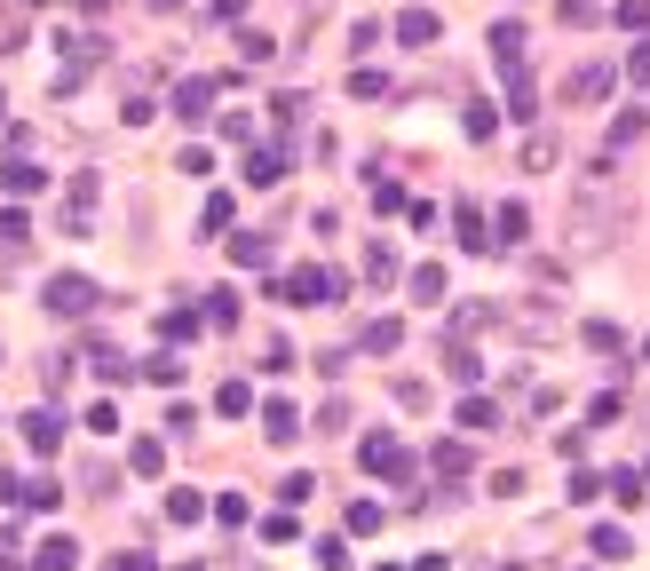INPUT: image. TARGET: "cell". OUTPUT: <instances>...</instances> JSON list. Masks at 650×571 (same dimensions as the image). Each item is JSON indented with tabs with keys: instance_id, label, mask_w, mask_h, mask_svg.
<instances>
[{
	"instance_id": "obj_25",
	"label": "cell",
	"mask_w": 650,
	"mask_h": 571,
	"mask_svg": "<svg viewBox=\"0 0 650 571\" xmlns=\"http://www.w3.org/2000/svg\"><path fill=\"white\" fill-rule=\"evenodd\" d=\"M207 326H238V294L230 286H207Z\"/></svg>"
},
{
	"instance_id": "obj_23",
	"label": "cell",
	"mask_w": 650,
	"mask_h": 571,
	"mask_svg": "<svg viewBox=\"0 0 650 571\" xmlns=\"http://www.w3.org/2000/svg\"><path fill=\"white\" fill-rule=\"evenodd\" d=\"M532 112H540V104H532V80L516 72V80H508V119H516V127H532Z\"/></svg>"
},
{
	"instance_id": "obj_33",
	"label": "cell",
	"mask_w": 650,
	"mask_h": 571,
	"mask_svg": "<svg viewBox=\"0 0 650 571\" xmlns=\"http://www.w3.org/2000/svg\"><path fill=\"white\" fill-rule=\"evenodd\" d=\"M460 127H468V143H484V135L500 127V119H492V104H468V119H460Z\"/></svg>"
},
{
	"instance_id": "obj_35",
	"label": "cell",
	"mask_w": 650,
	"mask_h": 571,
	"mask_svg": "<svg viewBox=\"0 0 650 571\" xmlns=\"http://www.w3.org/2000/svg\"><path fill=\"white\" fill-rule=\"evenodd\" d=\"M524 230H532V215H524V207H500V238H508V246H524Z\"/></svg>"
},
{
	"instance_id": "obj_31",
	"label": "cell",
	"mask_w": 650,
	"mask_h": 571,
	"mask_svg": "<svg viewBox=\"0 0 650 571\" xmlns=\"http://www.w3.org/2000/svg\"><path fill=\"white\" fill-rule=\"evenodd\" d=\"M159 468H167V445H159V437H143V445H135V476H159Z\"/></svg>"
},
{
	"instance_id": "obj_26",
	"label": "cell",
	"mask_w": 650,
	"mask_h": 571,
	"mask_svg": "<svg viewBox=\"0 0 650 571\" xmlns=\"http://www.w3.org/2000/svg\"><path fill=\"white\" fill-rule=\"evenodd\" d=\"M230 254L254 270V262H270V238H262V230H238V238H230Z\"/></svg>"
},
{
	"instance_id": "obj_27",
	"label": "cell",
	"mask_w": 650,
	"mask_h": 571,
	"mask_svg": "<svg viewBox=\"0 0 650 571\" xmlns=\"http://www.w3.org/2000/svg\"><path fill=\"white\" fill-rule=\"evenodd\" d=\"M246 405H254V389H246V381H222V389H215V413H230V421H238Z\"/></svg>"
},
{
	"instance_id": "obj_37",
	"label": "cell",
	"mask_w": 650,
	"mask_h": 571,
	"mask_svg": "<svg viewBox=\"0 0 650 571\" xmlns=\"http://www.w3.org/2000/svg\"><path fill=\"white\" fill-rule=\"evenodd\" d=\"M643 127H650V112H619V119H611V143H635Z\"/></svg>"
},
{
	"instance_id": "obj_11",
	"label": "cell",
	"mask_w": 650,
	"mask_h": 571,
	"mask_svg": "<svg viewBox=\"0 0 650 571\" xmlns=\"http://www.w3.org/2000/svg\"><path fill=\"white\" fill-rule=\"evenodd\" d=\"M24 445L32 453H56L64 445V413H24Z\"/></svg>"
},
{
	"instance_id": "obj_28",
	"label": "cell",
	"mask_w": 650,
	"mask_h": 571,
	"mask_svg": "<svg viewBox=\"0 0 650 571\" xmlns=\"http://www.w3.org/2000/svg\"><path fill=\"white\" fill-rule=\"evenodd\" d=\"M159 334H167V342H191V334H199V310H167Z\"/></svg>"
},
{
	"instance_id": "obj_41",
	"label": "cell",
	"mask_w": 650,
	"mask_h": 571,
	"mask_svg": "<svg viewBox=\"0 0 650 571\" xmlns=\"http://www.w3.org/2000/svg\"><path fill=\"white\" fill-rule=\"evenodd\" d=\"M318 564L325 571H349V548H341V540H318Z\"/></svg>"
},
{
	"instance_id": "obj_34",
	"label": "cell",
	"mask_w": 650,
	"mask_h": 571,
	"mask_svg": "<svg viewBox=\"0 0 650 571\" xmlns=\"http://www.w3.org/2000/svg\"><path fill=\"white\" fill-rule=\"evenodd\" d=\"M524 167H532V175H540V167H555V135H532V143H524Z\"/></svg>"
},
{
	"instance_id": "obj_8",
	"label": "cell",
	"mask_w": 650,
	"mask_h": 571,
	"mask_svg": "<svg viewBox=\"0 0 650 571\" xmlns=\"http://www.w3.org/2000/svg\"><path fill=\"white\" fill-rule=\"evenodd\" d=\"M492 64H500L508 80L524 72V24H492Z\"/></svg>"
},
{
	"instance_id": "obj_21",
	"label": "cell",
	"mask_w": 650,
	"mask_h": 571,
	"mask_svg": "<svg viewBox=\"0 0 650 571\" xmlns=\"http://www.w3.org/2000/svg\"><path fill=\"white\" fill-rule=\"evenodd\" d=\"M595 556H603V564H627V556H635V540H627L619 524H603V532H595Z\"/></svg>"
},
{
	"instance_id": "obj_6",
	"label": "cell",
	"mask_w": 650,
	"mask_h": 571,
	"mask_svg": "<svg viewBox=\"0 0 650 571\" xmlns=\"http://www.w3.org/2000/svg\"><path fill=\"white\" fill-rule=\"evenodd\" d=\"M215 88H222V80H183V88H175V119L207 127V112H215Z\"/></svg>"
},
{
	"instance_id": "obj_15",
	"label": "cell",
	"mask_w": 650,
	"mask_h": 571,
	"mask_svg": "<svg viewBox=\"0 0 650 571\" xmlns=\"http://www.w3.org/2000/svg\"><path fill=\"white\" fill-rule=\"evenodd\" d=\"M444 373H452V381H484V357L468 342H444Z\"/></svg>"
},
{
	"instance_id": "obj_4",
	"label": "cell",
	"mask_w": 650,
	"mask_h": 571,
	"mask_svg": "<svg viewBox=\"0 0 650 571\" xmlns=\"http://www.w3.org/2000/svg\"><path fill=\"white\" fill-rule=\"evenodd\" d=\"M365 468H373V476H397V484H405V476H413V453H405V445L381 429V437H365Z\"/></svg>"
},
{
	"instance_id": "obj_13",
	"label": "cell",
	"mask_w": 650,
	"mask_h": 571,
	"mask_svg": "<svg viewBox=\"0 0 650 571\" xmlns=\"http://www.w3.org/2000/svg\"><path fill=\"white\" fill-rule=\"evenodd\" d=\"M436 40V16L429 8H405V16H397V48H429Z\"/></svg>"
},
{
	"instance_id": "obj_48",
	"label": "cell",
	"mask_w": 650,
	"mask_h": 571,
	"mask_svg": "<svg viewBox=\"0 0 650 571\" xmlns=\"http://www.w3.org/2000/svg\"><path fill=\"white\" fill-rule=\"evenodd\" d=\"M643 357H650V342H643Z\"/></svg>"
},
{
	"instance_id": "obj_2",
	"label": "cell",
	"mask_w": 650,
	"mask_h": 571,
	"mask_svg": "<svg viewBox=\"0 0 650 571\" xmlns=\"http://www.w3.org/2000/svg\"><path fill=\"white\" fill-rule=\"evenodd\" d=\"M286 175H294V151H286V143H254V151H246V183H254V191H270V183H286Z\"/></svg>"
},
{
	"instance_id": "obj_46",
	"label": "cell",
	"mask_w": 650,
	"mask_h": 571,
	"mask_svg": "<svg viewBox=\"0 0 650 571\" xmlns=\"http://www.w3.org/2000/svg\"><path fill=\"white\" fill-rule=\"evenodd\" d=\"M151 8H183V0H151Z\"/></svg>"
},
{
	"instance_id": "obj_16",
	"label": "cell",
	"mask_w": 650,
	"mask_h": 571,
	"mask_svg": "<svg viewBox=\"0 0 650 571\" xmlns=\"http://www.w3.org/2000/svg\"><path fill=\"white\" fill-rule=\"evenodd\" d=\"M452 238H460L468 254H484V246H492V230H484V215H476V207H460V215H452Z\"/></svg>"
},
{
	"instance_id": "obj_39",
	"label": "cell",
	"mask_w": 650,
	"mask_h": 571,
	"mask_svg": "<svg viewBox=\"0 0 650 571\" xmlns=\"http://www.w3.org/2000/svg\"><path fill=\"white\" fill-rule=\"evenodd\" d=\"M603 484L619 492V508H635V500H643V476H635V468H627V476H603Z\"/></svg>"
},
{
	"instance_id": "obj_36",
	"label": "cell",
	"mask_w": 650,
	"mask_h": 571,
	"mask_svg": "<svg viewBox=\"0 0 650 571\" xmlns=\"http://www.w3.org/2000/svg\"><path fill=\"white\" fill-rule=\"evenodd\" d=\"M96 373H104V381H135V365H127L119 349H96Z\"/></svg>"
},
{
	"instance_id": "obj_42",
	"label": "cell",
	"mask_w": 650,
	"mask_h": 571,
	"mask_svg": "<svg viewBox=\"0 0 650 571\" xmlns=\"http://www.w3.org/2000/svg\"><path fill=\"white\" fill-rule=\"evenodd\" d=\"M16 548H24V540H16V532H0V571H24V556H16Z\"/></svg>"
},
{
	"instance_id": "obj_47",
	"label": "cell",
	"mask_w": 650,
	"mask_h": 571,
	"mask_svg": "<svg viewBox=\"0 0 650 571\" xmlns=\"http://www.w3.org/2000/svg\"><path fill=\"white\" fill-rule=\"evenodd\" d=\"M0 112H8V96H0Z\"/></svg>"
},
{
	"instance_id": "obj_43",
	"label": "cell",
	"mask_w": 650,
	"mask_h": 571,
	"mask_svg": "<svg viewBox=\"0 0 650 571\" xmlns=\"http://www.w3.org/2000/svg\"><path fill=\"white\" fill-rule=\"evenodd\" d=\"M627 72H635V80H643V88H650V40H643V48H635V56H627Z\"/></svg>"
},
{
	"instance_id": "obj_18",
	"label": "cell",
	"mask_w": 650,
	"mask_h": 571,
	"mask_svg": "<svg viewBox=\"0 0 650 571\" xmlns=\"http://www.w3.org/2000/svg\"><path fill=\"white\" fill-rule=\"evenodd\" d=\"M365 278H373V286H389V278H397V246H389V238H373V246H365Z\"/></svg>"
},
{
	"instance_id": "obj_24",
	"label": "cell",
	"mask_w": 650,
	"mask_h": 571,
	"mask_svg": "<svg viewBox=\"0 0 650 571\" xmlns=\"http://www.w3.org/2000/svg\"><path fill=\"white\" fill-rule=\"evenodd\" d=\"M0 246H16V254L32 246V215H24V207H8V215H0Z\"/></svg>"
},
{
	"instance_id": "obj_44",
	"label": "cell",
	"mask_w": 650,
	"mask_h": 571,
	"mask_svg": "<svg viewBox=\"0 0 650 571\" xmlns=\"http://www.w3.org/2000/svg\"><path fill=\"white\" fill-rule=\"evenodd\" d=\"M111 571H159V564H151V548H143V556L127 548V556H119V564H111Z\"/></svg>"
},
{
	"instance_id": "obj_45",
	"label": "cell",
	"mask_w": 650,
	"mask_h": 571,
	"mask_svg": "<svg viewBox=\"0 0 650 571\" xmlns=\"http://www.w3.org/2000/svg\"><path fill=\"white\" fill-rule=\"evenodd\" d=\"M421 571H444V556H421Z\"/></svg>"
},
{
	"instance_id": "obj_29",
	"label": "cell",
	"mask_w": 650,
	"mask_h": 571,
	"mask_svg": "<svg viewBox=\"0 0 650 571\" xmlns=\"http://www.w3.org/2000/svg\"><path fill=\"white\" fill-rule=\"evenodd\" d=\"M460 421H468V429H500V405H492V397H468Z\"/></svg>"
},
{
	"instance_id": "obj_20",
	"label": "cell",
	"mask_w": 650,
	"mask_h": 571,
	"mask_svg": "<svg viewBox=\"0 0 650 571\" xmlns=\"http://www.w3.org/2000/svg\"><path fill=\"white\" fill-rule=\"evenodd\" d=\"M508 326L532 334V342H547V334H555V310H540V302H532V310H508Z\"/></svg>"
},
{
	"instance_id": "obj_38",
	"label": "cell",
	"mask_w": 650,
	"mask_h": 571,
	"mask_svg": "<svg viewBox=\"0 0 650 571\" xmlns=\"http://www.w3.org/2000/svg\"><path fill=\"white\" fill-rule=\"evenodd\" d=\"M143 373H151V381H159V389H175V381H183V357H151V365H143Z\"/></svg>"
},
{
	"instance_id": "obj_40",
	"label": "cell",
	"mask_w": 650,
	"mask_h": 571,
	"mask_svg": "<svg viewBox=\"0 0 650 571\" xmlns=\"http://www.w3.org/2000/svg\"><path fill=\"white\" fill-rule=\"evenodd\" d=\"M619 24L627 32H650V0H619Z\"/></svg>"
},
{
	"instance_id": "obj_1",
	"label": "cell",
	"mask_w": 650,
	"mask_h": 571,
	"mask_svg": "<svg viewBox=\"0 0 650 571\" xmlns=\"http://www.w3.org/2000/svg\"><path fill=\"white\" fill-rule=\"evenodd\" d=\"M341 294H349V278L325 270V262H302V270L286 278V302H302V310H310V302H341Z\"/></svg>"
},
{
	"instance_id": "obj_7",
	"label": "cell",
	"mask_w": 650,
	"mask_h": 571,
	"mask_svg": "<svg viewBox=\"0 0 650 571\" xmlns=\"http://www.w3.org/2000/svg\"><path fill=\"white\" fill-rule=\"evenodd\" d=\"M571 223H579V246H603V238H611V207L579 191V207H571Z\"/></svg>"
},
{
	"instance_id": "obj_12",
	"label": "cell",
	"mask_w": 650,
	"mask_h": 571,
	"mask_svg": "<svg viewBox=\"0 0 650 571\" xmlns=\"http://www.w3.org/2000/svg\"><path fill=\"white\" fill-rule=\"evenodd\" d=\"M357 349H365V357H389V349H405V326H397V318H373V326L357 334Z\"/></svg>"
},
{
	"instance_id": "obj_10",
	"label": "cell",
	"mask_w": 650,
	"mask_h": 571,
	"mask_svg": "<svg viewBox=\"0 0 650 571\" xmlns=\"http://www.w3.org/2000/svg\"><path fill=\"white\" fill-rule=\"evenodd\" d=\"M262 429H270V445H294V437H302V413H294L286 397H270V405H262Z\"/></svg>"
},
{
	"instance_id": "obj_5",
	"label": "cell",
	"mask_w": 650,
	"mask_h": 571,
	"mask_svg": "<svg viewBox=\"0 0 650 571\" xmlns=\"http://www.w3.org/2000/svg\"><path fill=\"white\" fill-rule=\"evenodd\" d=\"M563 96H571V104H603V96H611V64H571Z\"/></svg>"
},
{
	"instance_id": "obj_19",
	"label": "cell",
	"mask_w": 650,
	"mask_h": 571,
	"mask_svg": "<svg viewBox=\"0 0 650 571\" xmlns=\"http://www.w3.org/2000/svg\"><path fill=\"white\" fill-rule=\"evenodd\" d=\"M16 500H24V508H56V500H64V484H56V476H24V484H16Z\"/></svg>"
},
{
	"instance_id": "obj_9",
	"label": "cell",
	"mask_w": 650,
	"mask_h": 571,
	"mask_svg": "<svg viewBox=\"0 0 650 571\" xmlns=\"http://www.w3.org/2000/svg\"><path fill=\"white\" fill-rule=\"evenodd\" d=\"M0 183H8V199H32V191H48V167H32V159H16V151H8Z\"/></svg>"
},
{
	"instance_id": "obj_3",
	"label": "cell",
	"mask_w": 650,
	"mask_h": 571,
	"mask_svg": "<svg viewBox=\"0 0 650 571\" xmlns=\"http://www.w3.org/2000/svg\"><path fill=\"white\" fill-rule=\"evenodd\" d=\"M48 310H56V318H88V310H96V286H88L80 270H64V278H48Z\"/></svg>"
},
{
	"instance_id": "obj_30",
	"label": "cell",
	"mask_w": 650,
	"mask_h": 571,
	"mask_svg": "<svg viewBox=\"0 0 650 571\" xmlns=\"http://www.w3.org/2000/svg\"><path fill=\"white\" fill-rule=\"evenodd\" d=\"M167 516H175V524H199V516H207V500H199V492H191V484H183V492H175V500H167Z\"/></svg>"
},
{
	"instance_id": "obj_32",
	"label": "cell",
	"mask_w": 650,
	"mask_h": 571,
	"mask_svg": "<svg viewBox=\"0 0 650 571\" xmlns=\"http://www.w3.org/2000/svg\"><path fill=\"white\" fill-rule=\"evenodd\" d=\"M413 294H421V302H444V270H436V262L413 270Z\"/></svg>"
},
{
	"instance_id": "obj_14",
	"label": "cell",
	"mask_w": 650,
	"mask_h": 571,
	"mask_svg": "<svg viewBox=\"0 0 650 571\" xmlns=\"http://www.w3.org/2000/svg\"><path fill=\"white\" fill-rule=\"evenodd\" d=\"M429 468H436V476H468V468H476V453H468L460 437H444V445L429 453Z\"/></svg>"
},
{
	"instance_id": "obj_17",
	"label": "cell",
	"mask_w": 650,
	"mask_h": 571,
	"mask_svg": "<svg viewBox=\"0 0 650 571\" xmlns=\"http://www.w3.org/2000/svg\"><path fill=\"white\" fill-rule=\"evenodd\" d=\"M80 564V540H40V556H32V571H72Z\"/></svg>"
},
{
	"instance_id": "obj_22",
	"label": "cell",
	"mask_w": 650,
	"mask_h": 571,
	"mask_svg": "<svg viewBox=\"0 0 650 571\" xmlns=\"http://www.w3.org/2000/svg\"><path fill=\"white\" fill-rule=\"evenodd\" d=\"M230 230V191H207V207H199V238H215Z\"/></svg>"
}]
</instances>
